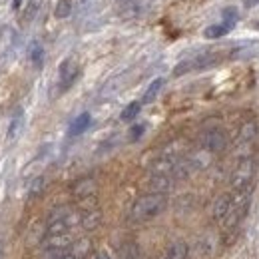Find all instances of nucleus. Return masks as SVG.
Segmentation results:
<instances>
[{"instance_id": "obj_1", "label": "nucleus", "mask_w": 259, "mask_h": 259, "mask_svg": "<svg viewBox=\"0 0 259 259\" xmlns=\"http://www.w3.org/2000/svg\"><path fill=\"white\" fill-rule=\"evenodd\" d=\"M165 207H167V195L160 194V192H150V194L138 197V199L132 203L130 220L136 222V224L150 222V220L158 218Z\"/></svg>"}, {"instance_id": "obj_2", "label": "nucleus", "mask_w": 259, "mask_h": 259, "mask_svg": "<svg viewBox=\"0 0 259 259\" xmlns=\"http://www.w3.org/2000/svg\"><path fill=\"white\" fill-rule=\"evenodd\" d=\"M255 174H257V162L253 158H245V160H239L237 165L233 167L231 176H229V186L233 192H245L251 188L253 180H255Z\"/></svg>"}, {"instance_id": "obj_3", "label": "nucleus", "mask_w": 259, "mask_h": 259, "mask_svg": "<svg viewBox=\"0 0 259 259\" xmlns=\"http://www.w3.org/2000/svg\"><path fill=\"white\" fill-rule=\"evenodd\" d=\"M80 224V213H76L74 209H70L68 205L56 207L46 222V235H54V233H70V229Z\"/></svg>"}, {"instance_id": "obj_4", "label": "nucleus", "mask_w": 259, "mask_h": 259, "mask_svg": "<svg viewBox=\"0 0 259 259\" xmlns=\"http://www.w3.org/2000/svg\"><path fill=\"white\" fill-rule=\"evenodd\" d=\"M249 203H251V192L245 190V192H233L231 194V207H229V213L224 220L226 227H237L243 218L247 215V209H249Z\"/></svg>"}, {"instance_id": "obj_5", "label": "nucleus", "mask_w": 259, "mask_h": 259, "mask_svg": "<svg viewBox=\"0 0 259 259\" xmlns=\"http://www.w3.org/2000/svg\"><path fill=\"white\" fill-rule=\"evenodd\" d=\"M218 247H220V239L213 235V233H203L195 239V243L190 247V259H211L218 253Z\"/></svg>"}, {"instance_id": "obj_6", "label": "nucleus", "mask_w": 259, "mask_h": 259, "mask_svg": "<svg viewBox=\"0 0 259 259\" xmlns=\"http://www.w3.org/2000/svg\"><path fill=\"white\" fill-rule=\"evenodd\" d=\"M201 148L209 154H220L227 148V134L222 128H207L201 134Z\"/></svg>"}, {"instance_id": "obj_7", "label": "nucleus", "mask_w": 259, "mask_h": 259, "mask_svg": "<svg viewBox=\"0 0 259 259\" xmlns=\"http://www.w3.org/2000/svg\"><path fill=\"white\" fill-rule=\"evenodd\" d=\"M220 58L215 54H201V56H195L192 60H184L182 64L176 66L174 70V76H182V74H188V72H195V70H203V68H209L218 62Z\"/></svg>"}, {"instance_id": "obj_8", "label": "nucleus", "mask_w": 259, "mask_h": 259, "mask_svg": "<svg viewBox=\"0 0 259 259\" xmlns=\"http://www.w3.org/2000/svg\"><path fill=\"white\" fill-rule=\"evenodd\" d=\"M80 76V66L76 64V60L68 58L58 68V84H60V92H66Z\"/></svg>"}, {"instance_id": "obj_9", "label": "nucleus", "mask_w": 259, "mask_h": 259, "mask_svg": "<svg viewBox=\"0 0 259 259\" xmlns=\"http://www.w3.org/2000/svg\"><path fill=\"white\" fill-rule=\"evenodd\" d=\"M98 192V184L94 178H80L78 182H74V186H72V195L76 197V199H80V201H84V199H92Z\"/></svg>"}, {"instance_id": "obj_10", "label": "nucleus", "mask_w": 259, "mask_h": 259, "mask_svg": "<svg viewBox=\"0 0 259 259\" xmlns=\"http://www.w3.org/2000/svg\"><path fill=\"white\" fill-rule=\"evenodd\" d=\"M72 237L70 233H54V235H46L44 237V249L46 251H68V247L72 245Z\"/></svg>"}, {"instance_id": "obj_11", "label": "nucleus", "mask_w": 259, "mask_h": 259, "mask_svg": "<svg viewBox=\"0 0 259 259\" xmlns=\"http://www.w3.org/2000/svg\"><path fill=\"white\" fill-rule=\"evenodd\" d=\"M100 224H102V211L98 209L96 205H90L80 213V226L84 227L86 231L96 229V227H100Z\"/></svg>"}, {"instance_id": "obj_12", "label": "nucleus", "mask_w": 259, "mask_h": 259, "mask_svg": "<svg viewBox=\"0 0 259 259\" xmlns=\"http://www.w3.org/2000/svg\"><path fill=\"white\" fill-rule=\"evenodd\" d=\"M68 253L72 259H86L92 253V241L88 237H80V239H74L72 245L68 247Z\"/></svg>"}, {"instance_id": "obj_13", "label": "nucleus", "mask_w": 259, "mask_h": 259, "mask_svg": "<svg viewBox=\"0 0 259 259\" xmlns=\"http://www.w3.org/2000/svg\"><path fill=\"white\" fill-rule=\"evenodd\" d=\"M229 207H231V195L224 194L220 195L215 201H213V207H211V215L215 222H224L229 213Z\"/></svg>"}, {"instance_id": "obj_14", "label": "nucleus", "mask_w": 259, "mask_h": 259, "mask_svg": "<svg viewBox=\"0 0 259 259\" xmlns=\"http://www.w3.org/2000/svg\"><path fill=\"white\" fill-rule=\"evenodd\" d=\"M257 134H259L257 122H255V120H247V122L239 128V138H237V142H239V144H255Z\"/></svg>"}, {"instance_id": "obj_15", "label": "nucleus", "mask_w": 259, "mask_h": 259, "mask_svg": "<svg viewBox=\"0 0 259 259\" xmlns=\"http://www.w3.org/2000/svg\"><path fill=\"white\" fill-rule=\"evenodd\" d=\"M90 124H92V116L88 114V112H84V114H80L72 124H70V130H68V134L74 138V136H80V134H84L86 130L90 128Z\"/></svg>"}, {"instance_id": "obj_16", "label": "nucleus", "mask_w": 259, "mask_h": 259, "mask_svg": "<svg viewBox=\"0 0 259 259\" xmlns=\"http://www.w3.org/2000/svg\"><path fill=\"white\" fill-rule=\"evenodd\" d=\"M188 253H190L188 243H186V241H176V243H171V245L165 249V253H163L162 259H188Z\"/></svg>"}, {"instance_id": "obj_17", "label": "nucleus", "mask_w": 259, "mask_h": 259, "mask_svg": "<svg viewBox=\"0 0 259 259\" xmlns=\"http://www.w3.org/2000/svg\"><path fill=\"white\" fill-rule=\"evenodd\" d=\"M174 176H152L150 178V186H152V192H160L165 194L171 186H174Z\"/></svg>"}, {"instance_id": "obj_18", "label": "nucleus", "mask_w": 259, "mask_h": 259, "mask_svg": "<svg viewBox=\"0 0 259 259\" xmlns=\"http://www.w3.org/2000/svg\"><path fill=\"white\" fill-rule=\"evenodd\" d=\"M116 259H140V247L136 245V243H124L122 247H120V251H118V257Z\"/></svg>"}, {"instance_id": "obj_19", "label": "nucleus", "mask_w": 259, "mask_h": 259, "mask_svg": "<svg viewBox=\"0 0 259 259\" xmlns=\"http://www.w3.org/2000/svg\"><path fill=\"white\" fill-rule=\"evenodd\" d=\"M22 118H24L22 110H18V112L12 116V120H10V126H8V132H6L8 140H14V138L18 136V132H20V128H22Z\"/></svg>"}, {"instance_id": "obj_20", "label": "nucleus", "mask_w": 259, "mask_h": 259, "mask_svg": "<svg viewBox=\"0 0 259 259\" xmlns=\"http://www.w3.org/2000/svg\"><path fill=\"white\" fill-rule=\"evenodd\" d=\"M140 110H142V102H130L128 106L124 108V112L120 114L122 122H132V120L140 114Z\"/></svg>"}, {"instance_id": "obj_21", "label": "nucleus", "mask_w": 259, "mask_h": 259, "mask_svg": "<svg viewBox=\"0 0 259 259\" xmlns=\"http://www.w3.org/2000/svg\"><path fill=\"white\" fill-rule=\"evenodd\" d=\"M42 2H44V0H28V4H26V8H24V14H22V20H24V22L34 20V16L38 14V10L42 8Z\"/></svg>"}, {"instance_id": "obj_22", "label": "nucleus", "mask_w": 259, "mask_h": 259, "mask_svg": "<svg viewBox=\"0 0 259 259\" xmlns=\"http://www.w3.org/2000/svg\"><path fill=\"white\" fill-rule=\"evenodd\" d=\"M231 30V24H213V26H209V28H205V36L207 38H222V36H226L227 32Z\"/></svg>"}, {"instance_id": "obj_23", "label": "nucleus", "mask_w": 259, "mask_h": 259, "mask_svg": "<svg viewBox=\"0 0 259 259\" xmlns=\"http://www.w3.org/2000/svg\"><path fill=\"white\" fill-rule=\"evenodd\" d=\"M163 86V80L162 78H158V80H154L152 84H150V88L146 90V94H144V104H148V102H152L154 98L158 96V92L162 90Z\"/></svg>"}, {"instance_id": "obj_24", "label": "nucleus", "mask_w": 259, "mask_h": 259, "mask_svg": "<svg viewBox=\"0 0 259 259\" xmlns=\"http://www.w3.org/2000/svg\"><path fill=\"white\" fill-rule=\"evenodd\" d=\"M54 14H56V18H68L72 14V0H58Z\"/></svg>"}, {"instance_id": "obj_25", "label": "nucleus", "mask_w": 259, "mask_h": 259, "mask_svg": "<svg viewBox=\"0 0 259 259\" xmlns=\"http://www.w3.org/2000/svg\"><path fill=\"white\" fill-rule=\"evenodd\" d=\"M30 60L34 62V66H42V62H44V50H42V46L34 44L32 50H30Z\"/></svg>"}, {"instance_id": "obj_26", "label": "nucleus", "mask_w": 259, "mask_h": 259, "mask_svg": "<svg viewBox=\"0 0 259 259\" xmlns=\"http://www.w3.org/2000/svg\"><path fill=\"white\" fill-rule=\"evenodd\" d=\"M44 186H46V180H44V178H36V180L32 182V188H30V197H34V195H38V194H42Z\"/></svg>"}, {"instance_id": "obj_27", "label": "nucleus", "mask_w": 259, "mask_h": 259, "mask_svg": "<svg viewBox=\"0 0 259 259\" xmlns=\"http://www.w3.org/2000/svg\"><path fill=\"white\" fill-rule=\"evenodd\" d=\"M42 259H72L68 251H46Z\"/></svg>"}, {"instance_id": "obj_28", "label": "nucleus", "mask_w": 259, "mask_h": 259, "mask_svg": "<svg viewBox=\"0 0 259 259\" xmlns=\"http://www.w3.org/2000/svg\"><path fill=\"white\" fill-rule=\"evenodd\" d=\"M144 126H142V124H136V126H134V128L130 130V138H132V140H134V142H136V140H140V138H142V134H144Z\"/></svg>"}, {"instance_id": "obj_29", "label": "nucleus", "mask_w": 259, "mask_h": 259, "mask_svg": "<svg viewBox=\"0 0 259 259\" xmlns=\"http://www.w3.org/2000/svg\"><path fill=\"white\" fill-rule=\"evenodd\" d=\"M94 259H116L110 251H96L94 253Z\"/></svg>"}, {"instance_id": "obj_30", "label": "nucleus", "mask_w": 259, "mask_h": 259, "mask_svg": "<svg viewBox=\"0 0 259 259\" xmlns=\"http://www.w3.org/2000/svg\"><path fill=\"white\" fill-rule=\"evenodd\" d=\"M4 251H6V247H4V239L0 237V259H4Z\"/></svg>"}, {"instance_id": "obj_31", "label": "nucleus", "mask_w": 259, "mask_h": 259, "mask_svg": "<svg viewBox=\"0 0 259 259\" xmlns=\"http://www.w3.org/2000/svg\"><path fill=\"white\" fill-rule=\"evenodd\" d=\"M20 2H22V0H14V2H12V8L18 10V8H20Z\"/></svg>"}]
</instances>
